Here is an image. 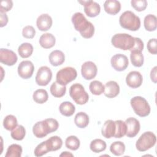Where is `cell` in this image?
<instances>
[{
    "instance_id": "cell-1",
    "label": "cell",
    "mask_w": 157,
    "mask_h": 157,
    "mask_svg": "<svg viewBox=\"0 0 157 157\" xmlns=\"http://www.w3.org/2000/svg\"><path fill=\"white\" fill-rule=\"evenodd\" d=\"M74 28L78 31L80 35L85 39L93 37L94 33V25L85 17L81 12L75 13L71 18Z\"/></svg>"
},
{
    "instance_id": "cell-2",
    "label": "cell",
    "mask_w": 157,
    "mask_h": 157,
    "mask_svg": "<svg viewBox=\"0 0 157 157\" xmlns=\"http://www.w3.org/2000/svg\"><path fill=\"white\" fill-rule=\"evenodd\" d=\"M119 23L123 28L132 31H137L140 27V18L130 10H126L120 15Z\"/></svg>"
},
{
    "instance_id": "cell-3",
    "label": "cell",
    "mask_w": 157,
    "mask_h": 157,
    "mask_svg": "<svg viewBox=\"0 0 157 157\" xmlns=\"http://www.w3.org/2000/svg\"><path fill=\"white\" fill-rule=\"evenodd\" d=\"M111 42L117 48L131 51L135 44V37L126 33H118L113 36Z\"/></svg>"
},
{
    "instance_id": "cell-4",
    "label": "cell",
    "mask_w": 157,
    "mask_h": 157,
    "mask_svg": "<svg viewBox=\"0 0 157 157\" xmlns=\"http://www.w3.org/2000/svg\"><path fill=\"white\" fill-rule=\"evenodd\" d=\"M135 113L140 117L148 116L150 113V106L147 101L142 96L133 97L130 101Z\"/></svg>"
},
{
    "instance_id": "cell-5",
    "label": "cell",
    "mask_w": 157,
    "mask_h": 157,
    "mask_svg": "<svg viewBox=\"0 0 157 157\" xmlns=\"http://www.w3.org/2000/svg\"><path fill=\"white\" fill-rule=\"evenodd\" d=\"M69 95L74 101L79 105L86 104L89 99V96L85 90L83 86L75 83L72 85L69 89Z\"/></svg>"
},
{
    "instance_id": "cell-6",
    "label": "cell",
    "mask_w": 157,
    "mask_h": 157,
    "mask_svg": "<svg viewBox=\"0 0 157 157\" xmlns=\"http://www.w3.org/2000/svg\"><path fill=\"white\" fill-rule=\"evenodd\" d=\"M156 137L151 131L144 132L136 142V147L139 151H145L152 148L156 144Z\"/></svg>"
},
{
    "instance_id": "cell-7",
    "label": "cell",
    "mask_w": 157,
    "mask_h": 157,
    "mask_svg": "<svg viewBox=\"0 0 157 157\" xmlns=\"http://www.w3.org/2000/svg\"><path fill=\"white\" fill-rule=\"evenodd\" d=\"M77 76V72L75 68L66 67L59 70L56 75V82L61 85L66 86L69 82L74 80Z\"/></svg>"
},
{
    "instance_id": "cell-8",
    "label": "cell",
    "mask_w": 157,
    "mask_h": 157,
    "mask_svg": "<svg viewBox=\"0 0 157 157\" xmlns=\"http://www.w3.org/2000/svg\"><path fill=\"white\" fill-rule=\"evenodd\" d=\"M52 72L51 69L45 66H41L37 71L36 76V82L38 85L46 86L51 81Z\"/></svg>"
},
{
    "instance_id": "cell-9",
    "label": "cell",
    "mask_w": 157,
    "mask_h": 157,
    "mask_svg": "<svg viewBox=\"0 0 157 157\" xmlns=\"http://www.w3.org/2000/svg\"><path fill=\"white\" fill-rule=\"evenodd\" d=\"M112 67L117 71H124L129 64L128 57L121 53L113 55L110 60Z\"/></svg>"
},
{
    "instance_id": "cell-10",
    "label": "cell",
    "mask_w": 157,
    "mask_h": 157,
    "mask_svg": "<svg viewBox=\"0 0 157 157\" xmlns=\"http://www.w3.org/2000/svg\"><path fill=\"white\" fill-rule=\"evenodd\" d=\"M34 66L33 63L29 60L21 61L18 66V74L23 79H28L32 77Z\"/></svg>"
},
{
    "instance_id": "cell-11",
    "label": "cell",
    "mask_w": 157,
    "mask_h": 157,
    "mask_svg": "<svg viewBox=\"0 0 157 157\" xmlns=\"http://www.w3.org/2000/svg\"><path fill=\"white\" fill-rule=\"evenodd\" d=\"M79 3L84 6V12L90 17L98 16L101 12V7L98 3L93 1H78Z\"/></svg>"
},
{
    "instance_id": "cell-12",
    "label": "cell",
    "mask_w": 157,
    "mask_h": 157,
    "mask_svg": "<svg viewBox=\"0 0 157 157\" xmlns=\"http://www.w3.org/2000/svg\"><path fill=\"white\" fill-rule=\"evenodd\" d=\"M97 72V66L92 61H86L82 65L81 73L85 80H89L94 78L96 76Z\"/></svg>"
},
{
    "instance_id": "cell-13",
    "label": "cell",
    "mask_w": 157,
    "mask_h": 157,
    "mask_svg": "<svg viewBox=\"0 0 157 157\" xmlns=\"http://www.w3.org/2000/svg\"><path fill=\"white\" fill-rule=\"evenodd\" d=\"M18 59V57L15 52L12 50L7 48L0 49V61L7 65L13 66L14 65Z\"/></svg>"
},
{
    "instance_id": "cell-14",
    "label": "cell",
    "mask_w": 157,
    "mask_h": 157,
    "mask_svg": "<svg viewBox=\"0 0 157 157\" xmlns=\"http://www.w3.org/2000/svg\"><path fill=\"white\" fill-rule=\"evenodd\" d=\"M125 123L126 125V136L128 137L136 136L140 128L139 121L134 117H129L126 120Z\"/></svg>"
},
{
    "instance_id": "cell-15",
    "label": "cell",
    "mask_w": 157,
    "mask_h": 157,
    "mask_svg": "<svg viewBox=\"0 0 157 157\" xmlns=\"http://www.w3.org/2000/svg\"><path fill=\"white\" fill-rule=\"evenodd\" d=\"M142 82V75L138 71H131L128 74L126 77V82L127 85L132 88H137L140 86Z\"/></svg>"
},
{
    "instance_id": "cell-16",
    "label": "cell",
    "mask_w": 157,
    "mask_h": 157,
    "mask_svg": "<svg viewBox=\"0 0 157 157\" xmlns=\"http://www.w3.org/2000/svg\"><path fill=\"white\" fill-rule=\"evenodd\" d=\"M52 18L47 13L41 14L38 17L36 20V25L37 28L42 31H48L52 26Z\"/></svg>"
},
{
    "instance_id": "cell-17",
    "label": "cell",
    "mask_w": 157,
    "mask_h": 157,
    "mask_svg": "<svg viewBox=\"0 0 157 157\" xmlns=\"http://www.w3.org/2000/svg\"><path fill=\"white\" fill-rule=\"evenodd\" d=\"M104 94L108 98H113L120 93L119 85L115 81L110 80L107 82L104 85Z\"/></svg>"
},
{
    "instance_id": "cell-18",
    "label": "cell",
    "mask_w": 157,
    "mask_h": 157,
    "mask_svg": "<svg viewBox=\"0 0 157 157\" xmlns=\"http://www.w3.org/2000/svg\"><path fill=\"white\" fill-rule=\"evenodd\" d=\"M116 130V125L114 121L112 120H106L102 128V135L107 139H110L114 136Z\"/></svg>"
},
{
    "instance_id": "cell-19",
    "label": "cell",
    "mask_w": 157,
    "mask_h": 157,
    "mask_svg": "<svg viewBox=\"0 0 157 157\" xmlns=\"http://www.w3.org/2000/svg\"><path fill=\"white\" fill-rule=\"evenodd\" d=\"M104 9L108 14L114 15L120 11L121 4L118 1L107 0L104 4Z\"/></svg>"
},
{
    "instance_id": "cell-20",
    "label": "cell",
    "mask_w": 157,
    "mask_h": 157,
    "mask_svg": "<svg viewBox=\"0 0 157 157\" xmlns=\"http://www.w3.org/2000/svg\"><path fill=\"white\" fill-rule=\"evenodd\" d=\"M50 64L53 66H58L62 64L65 61V56L64 53L59 50H53L48 56Z\"/></svg>"
},
{
    "instance_id": "cell-21",
    "label": "cell",
    "mask_w": 157,
    "mask_h": 157,
    "mask_svg": "<svg viewBox=\"0 0 157 157\" xmlns=\"http://www.w3.org/2000/svg\"><path fill=\"white\" fill-rule=\"evenodd\" d=\"M56 39L51 33H44L39 38V44L44 48H50L55 44Z\"/></svg>"
},
{
    "instance_id": "cell-22",
    "label": "cell",
    "mask_w": 157,
    "mask_h": 157,
    "mask_svg": "<svg viewBox=\"0 0 157 157\" xmlns=\"http://www.w3.org/2000/svg\"><path fill=\"white\" fill-rule=\"evenodd\" d=\"M59 110L61 115L65 117H71L75 112V107L71 102L64 101L59 105Z\"/></svg>"
},
{
    "instance_id": "cell-23",
    "label": "cell",
    "mask_w": 157,
    "mask_h": 157,
    "mask_svg": "<svg viewBox=\"0 0 157 157\" xmlns=\"http://www.w3.org/2000/svg\"><path fill=\"white\" fill-rule=\"evenodd\" d=\"M74 123L77 127L80 128H85L89 124V117L86 113L80 112L75 115Z\"/></svg>"
},
{
    "instance_id": "cell-24",
    "label": "cell",
    "mask_w": 157,
    "mask_h": 157,
    "mask_svg": "<svg viewBox=\"0 0 157 157\" xmlns=\"http://www.w3.org/2000/svg\"><path fill=\"white\" fill-rule=\"evenodd\" d=\"M156 17L153 14H148L144 18V25L145 29L148 31H154L157 27Z\"/></svg>"
},
{
    "instance_id": "cell-25",
    "label": "cell",
    "mask_w": 157,
    "mask_h": 157,
    "mask_svg": "<svg viewBox=\"0 0 157 157\" xmlns=\"http://www.w3.org/2000/svg\"><path fill=\"white\" fill-rule=\"evenodd\" d=\"M50 93L52 96L55 98L63 97L66 91V87L64 85H61L57 82H53L50 86Z\"/></svg>"
},
{
    "instance_id": "cell-26",
    "label": "cell",
    "mask_w": 157,
    "mask_h": 157,
    "mask_svg": "<svg viewBox=\"0 0 157 157\" xmlns=\"http://www.w3.org/2000/svg\"><path fill=\"white\" fill-rule=\"evenodd\" d=\"M46 142L50 151H56L60 149L63 145L62 139L57 136H54L50 137L46 140Z\"/></svg>"
},
{
    "instance_id": "cell-27",
    "label": "cell",
    "mask_w": 157,
    "mask_h": 157,
    "mask_svg": "<svg viewBox=\"0 0 157 157\" xmlns=\"http://www.w3.org/2000/svg\"><path fill=\"white\" fill-rule=\"evenodd\" d=\"M42 121L47 134L56 131L59 127V123L56 119L51 118H46L42 120Z\"/></svg>"
},
{
    "instance_id": "cell-28",
    "label": "cell",
    "mask_w": 157,
    "mask_h": 157,
    "mask_svg": "<svg viewBox=\"0 0 157 157\" xmlns=\"http://www.w3.org/2000/svg\"><path fill=\"white\" fill-rule=\"evenodd\" d=\"M18 52L21 58H27L32 55L33 52V47L29 43H23L18 47Z\"/></svg>"
},
{
    "instance_id": "cell-29",
    "label": "cell",
    "mask_w": 157,
    "mask_h": 157,
    "mask_svg": "<svg viewBox=\"0 0 157 157\" xmlns=\"http://www.w3.org/2000/svg\"><path fill=\"white\" fill-rule=\"evenodd\" d=\"M107 147L106 143L104 140L100 139H96L92 140L90 145V150L94 153H100L105 150Z\"/></svg>"
},
{
    "instance_id": "cell-30",
    "label": "cell",
    "mask_w": 157,
    "mask_h": 157,
    "mask_svg": "<svg viewBox=\"0 0 157 157\" xmlns=\"http://www.w3.org/2000/svg\"><path fill=\"white\" fill-rule=\"evenodd\" d=\"M130 59L132 65L135 67H141L144 61V57L142 52L138 51H131Z\"/></svg>"
},
{
    "instance_id": "cell-31",
    "label": "cell",
    "mask_w": 157,
    "mask_h": 157,
    "mask_svg": "<svg viewBox=\"0 0 157 157\" xmlns=\"http://www.w3.org/2000/svg\"><path fill=\"white\" fill-rule=\"evenodd\" d=\"M33 100L37 104H44L48 98L47 91L44 89H38L36 90L33 95Z\"/></svg>"
},
{
    "instance_id": "cell-32",
    "label": "cell",
    "mask_w": 157,
    "mask_h": 157,
    "mask_svg": "<svg viewBox=\"0 0 157 157\" xmlns=\"http://www.w3.org/2000/svg\"><path fill=\"white\" fill-rule=\"evenodd\" d=\"M89 88L93 94L98 96L101 95L104 93L105 87L104 85L100 81L93 80L90 83L89 85Z\"/></svg>"
},
{
    "instance_id": "cell-33",
    "label": "cell",
    "mask_w": 157,
    "mask_h": 157,
    "mask_svg": "<svg viewBox=\"0 0 157 157\" xmlns=\"http://www.w3.org/2000/svg\"><path fill=\"white\" fill-rule=\"evenodd\" d=\"M22 154V148L20 145L13 144L10 145L5 155L6 157H20Z\"/></svg>"
},
{
    "instance_id": "cell-34",
    "label": "cell",
    "mask_w": 157,
    "mask_h": 157,
    "mask_svg": "<svg viewBox=\"0 0 157 157\" xmlns=\"http://www.w3.org/2000/svg\"><path fill=\"white\" fill-rule=\"evenodd\" d=\"M110 151L115 156H121L124 153L125 145L121 141L114 142L110 147Z\"/></svg>"
},
{
    "instance_id": "cell-35",
    "label": "cell",
    "mask_w": 157,
    "mask_h": 157,
    "mask_svg": "<svg viewBox=\"0 0 157 157\" xmlns=\"http://www.w3.org/2000/svg\"><path fill=\"white\" fill-rule=\"evenodd\" d=\"M17 126V118L12 115H7L3 120V126L8 131H12Z\"/></svg>"
},
{
    "instance_id": "cell-36",
    "label": "cell",
    "mask_w": 157,
    "mask_h": 157,
    "mask_svg": "<svg viewBox=\"0 0 157 157\" xmlns=\"http://www.w3.org/2000/svg\"><path fill=\"white\" fill-rule=\"evenodd\" d=\"M116 125V130L114 135L115 138H121L126 134V125L125 122L122 120H116L115 121Z\"/></svg>"
},
{
    "instance_id": "cell-37",
    "label": "cell",
    "mask_w": 157,
    "mask_h": 157,
    "mask_svg": "<svg viewBox=\"0 0 157 157\" xmlns=\"http://www.w3.org/2000/svg\"><path fill=\"white\" fill-rule=\"evenodd\" d=\"M33 132L37 138H43L47 135L42 121H38L34 124L33 128Z\"/></svg>"
},
{
    "instance_id": "cell-38",
    "label": "cell",
    "mask_w": 157,
    "mask_h": 157,
    "mask_svg": "<svg viewBox=\"0 0 157 157\" xmlns=\"http://www.w3.org/2000/svg\"><path fill=\"white\" fill-rule=\"evenodd\" d=\"M11 137L16 140H21L26 135L25 128L22 125H17L11 132Z\"/></svg>"
},
{
    "instance_id": "cell-39",
    "label": "cell",
    "mask_w": 157,
    "mask_h": 157,
    "mask_svg": "<svg viewBox=\"0 0 157 157\" xmlns=\"http://www.w3.org/2000/svg\"><path fill=\"white\" fill-rule=\"evenodd\" d=\"M80 140L75 136L67 137L65 141L66 147L71 150H77L80 147Z\"/></svg>"
},
{
    "instance_id": "cell-40",
    "label": "cell",
    "mask_w": 157,
    "mask_h": 157,
    "mask_svg": "<svg viewBox=\"0 0 157 157\" xmlns=\"http://www.w3.org/2000/svg\"><path fill=\"white\" fill-rule=\"evenodd\" d=\"M48 152H50V150H49L47 143L45 140L39 144V145H37V146L34 149V153L36 156L39 157V156H42L45 155Z\"/></svg>"
},
{
    "instance_id": "cell-41",
    "label": "cell",
    "mask_w": 157,
    "mask_h": 157,
    "mask_svg": "<svg viewBox=\"0 0 157 157\" xmlns=\"http://www.w3.org/2000/svg\"><path fill=\"white\" fill-rule=\"evenodd\" d=\"M132 7L137 12L144 10L147 7V1L146 0H132L131 1Z\"/></svg>"
},
{
    "instance_id": "cell-42",
    "label": "cell",
    "mask_w": 157,
    "mask_h": 157,
    "mask_svg": "<svg viewBox=\"0 0 157 157\" xmlns=\"http://www.w3.org/2000/svg\"><path fill=\"white\" fill-rule=\"evenodd\" d=\"M36 34V30L33 26H26L22 31V36L26 39H33Z\"/></svg>"
},
{
    "instance_id": "cell-43",
    "label": "cell",
    "mask_w": 157,
    "mask_h": 157,
    "mask_svg": "<svg viewBox=\"0 0 157 157\" xmlns=\"http://www.w3.org/2000/svg\"><path fill=\"white\" fill-rule=\"evenodd\" d=\"M13 7V2L11 0H3L0 3V12L6 13L11 10Z\"/></svg>"
},
{
    "instance_id": "cell-44",
    "label": "cell",
    "mask_w": 157,
    "mask_h": 157,
    "mask_svg": "<svg viewBox=\"0 0 157 157\" xmlns=\"http://www.w3.org/2000/svg\"><path fill=\"white\" fill-rule=\"evenodd\" d=\"M147 49L148 52L153 54L156 55L157 53V49H156V39L153 38L150 39L147 42Z\"/></svg>"
},
{
    "instance_id": "cell-45",
    "label": "cell",
    "mask_w": 157,
    "mask_h": 157,
    "mask_svg": "<svg viewBox=\"0 0 157 157\" xmlns=\"http://www.w3.org/2000/svg\"><path fill=\"white\" fill-rule=\"evenodd\" d=\"M144 42L139 37H135V44L133 48L131 49V51H138L142 52L144 49Z\"/></svg>"
},
{
    "instance_id": "cell-46",
    "label": "cell",
    "mask_w": 157,
    "mask_h": 157,
    "mask_svg": "<svg viewBox=\"0 0 157 157\" xmlns=\"http://www.w3.org/2000/svg\"><path fill=\"white\" fill-rule=\"evenodd\" d=\"M0 26L2 28L8 23V17L6 13L0 12Z\"/></svg>"
},
{
    "instance_id": "cell-47",
    "label": "cell",
    "mask_w": 157,
    "mask_h": 157,
    "mask_svg": "<svg viewBox=\"0 0 157 157\" xmlns=\"http://www.w3.org/2000/svg\"><path fill=\"white\" fill-rule=\"evenodd\" d=\"M156 69H157V67L155 66L151 70V72H150V78H151V80L155 83H156V79H157L156 78Z\"/></svg>"
},
{
    "instance_id": "cell-48",
    "label": "cell",
    "mask_w": 157,
    "mask_h": 157,
    "mask_svg": "<svg viewBox=\"0 0 157 157\" xmlns=\"http://www.w3.org/2000/svg\"><path fill=\"white\" fill-rule=\"evenodd\" d=\"M59 156H73V155L72 153H69L68 151H64Z\"/></svg>"
}]
</instances>
